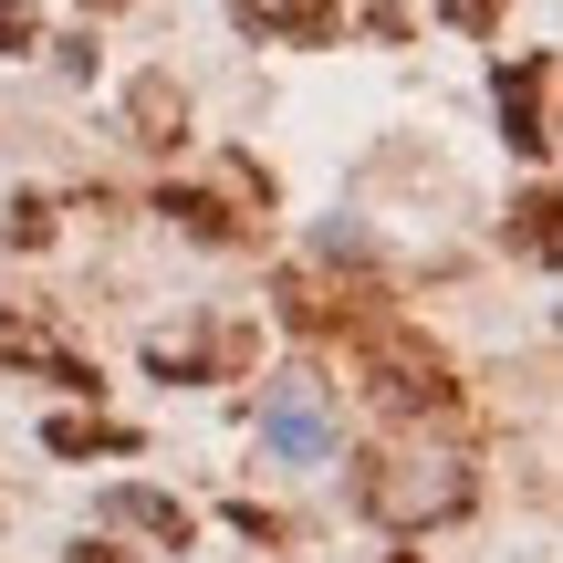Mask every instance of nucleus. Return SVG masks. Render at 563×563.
<instances>
[{
  "mask_svg": "<svg viewBox=\"0 0 563 563\" xmlns=\"http://www.w3.org/2000/svg\"><path fill=\"white\" fill-rule=\"evenodd\" d=\"M0 365H21V376H42V386H74V397H95V355H74V344L53 334V323H32V313H0Z\"/></svg>",
  "mask_w": 563,
  "mask_h": 563,
  "instance_id": "nucleus-4",
  "label": "nucleus"
},
{
  "mask_svg": "<svg viewBox=\"0 0 563 563\" xmlns=\"http://www.w3.org/2000/svg\"><path fill=\"white\" fill-rule=\"evenodd\" d=\"M272 302H282V323H292V334H365V323L386 313V292L365 272H282L272 282Z\"/></svg>",
  "mask_w": 563,
  "mask_h": 563,
  "instance_id": "nucleus-3",
  "label": "nucleus"
},
{
  "mask_svg": "<svg viewBox=\"0 0 563 563\" xmlns=\"http://www.w3.org/2000/svg\"><path fill=\"white\" fill-rule=\"evenodd\" d=\"M449 21H460V32H501V0H439Z\"/></svg>",
  "mask_w": 563,
  "mask_h": 563,
  "instance_id": "nucleus-14",
  "label": "nucleus"
},
{
  "mask_svg": "<svg viewBox=\"0 0 563 563\" xmlns=\"http://www.w3.org/2000/svg\"><path fill=\"white\" fill-rule=\"evenodd\" d=\"M42 42V21H32V0H0V53H32Z\"/></svg>",
  "mask_w": 563,
  "mask_h": 563,
  "instance_id": "nucleus-12",
  "label": "nucleus"
},
{
  "mask_svg": "<svg viewBox=\"0 0 563 563\" xmlns=\"http://www.w3.org/2000/svg\"><path fill=\"white\" fill-rule=\"evenodd\" d=\"M11 241H21V251L53 241V199H21V209H11Z\"/></svg>",
  "mask_w": 563,
  "mask_h": 563,
  "instance_id": "nucleus-13",
  "label": "nucleus"
},
{
  "mask_svg": "<svg viewBox=\"0 0 563 563\" xmlns=\"http://www.w3.org/2000/svg\"><path fill=\"white\" fill-rule=\"evenodd\" d=\"M511 241H522V262H553V199H543V188L511 209Z\"/></svg>",
  "mask_w": 563,
  "mask_h": 563,
  "instance_id": "nucleus-11",
  "label": "nucleus"
},
{
  "mask_svg": "<svg viewBox=\"0 0 563 563\" xmlns=\"http://www.w3.org/2000/svg\"><path fill=\"white\" fill-rule=\"evenodd\" d=\"M63 563H125V553H115V543H104V532H84V543H74V553H63Z\"/></svg>",
  "mask_w": 563,
  "mask_h": 563,
  "instance_id": "nucleus-15",
  "label": "nucleus"
},
{
  "mask_svg": "<svg viewBox=\"0 0 563 563\" xmlns=\"http://www.w3.org/2000/svg\"><path fill=\"white\" fill-rule=\"evenodd\" d=\"M355 376H365V397H376L386 418H460V376H449V355L428 334H407L397 313H376L355 334Z\"/></svg>",
  "mask_w": 563,
  "mask_h": 563,
  "instance_id": "nucleus-1",
  "label": "nucleus"
},
{
  "mask_svg": "<svg viewBox=\"0 0 563 563\" xmlns=\"http://www.w3.org/2000/svg\"><path fill=\"white\" fill-rule=\"evenodd\" d=\"M104 522H125V532H146V543H167V553H188V501H167V490H146V481H125V490H104Z\"/></svg>",
  "mask_w": 563,
  "mask_h": 563,
  "instance_id": "nucleus-7",
  "label": "nucleus"
},
{
  "mask_svg": "<svg viewBox=\"0 0 563 563\" xmlns=\"http://www.w3.org/2000/svg\"><path fill=\"white\" fill-rule=\"evenodd\" d=\"M95 11H115V0H95Z\"/></svg>",
  "mask_w": 563,
  "mask_h": 563,
  "instance_id": "nucleus-17",
  "label": "nucleus"
},
{
  "mask_svg": "<svg viewBox=\"0 0 563 563\" xmlns=\"http://www.w3.org/2000/svg\"><path fill=\"white\" fill-rule=\"evenodd\" d=\"M501 136L522 157H553V53H522L501 74Z\"/></svg>",
  "mask_w": 563,
  "mask_h": 563,
  "instance_id": "nucleus-5",
  "label": "nucleus"
},
{
  "mask_svg": "<svg viewBox=\"0 0 563 563\" xmlns=\"http://www.w3.org/2000/svg\"><path fill=\"white\" fill-rule=\"evenodd\" d=\"M42 449H53V460H125L136 428H115V418H53V428H42Z\"/></svg>",
  "mask_w": 563,
  "mask_h": 563,
  "instance_id": "nucleus-9",
  "label": "nucleus"
},
{
  "mask_svg": "<svg viewBox=\"0 0 563 563\" xmlns=\"http://www.w3.org/2000/svg\"><path fill=\"white\" fill-rule=\"evenodd\" d=\"M386 563H428V553H386Z\"/></svg>",
  "mask_w": 563,
  "mask_h": 563,
  "instance_id": "nucleus-16",
  "label": "nucleus"
},
{
  "mask_svg": "<svg viewBox=\"0 0 563 563\" xmlns=\"http://www.w3.org/2000/svg\"><path fill=\"white\" fill-rule=\"evenodd\" d=\"M136 136H146V146H178V136H188V104H178V84H167V74L136 84Z\"/></svg>",
  "mask_w": 563,
  "mask_h": 563,
  "instance_id": "nucleus-10",
  "label": "nucleus"
},
{
  "mask_svg": "<svg viewBox=\"0 0 563 563\" xmlns=\"http://www.w3.org/2000/svg\"><path fill=\"white\" fill-rule=\"evenodd\" d=\"M355 501L365 511H376V522L386 532H428V522H460V511H470V470L460 460H386V449H376V460H355Z\"/></svg>",
  "mask_w": 563,
  "mask_h": 563,
  "instance_id": "nucleus-2",
  "label": "nucleus"
},
{
  "mask_svg": "<svg viewBox=\"0 0 563 563\" xmlns=\"http://www.w3.org/2000/svg\"><path fill=\"white\" fill-rule=\"evenodd\" d=\"M167 220H188V241H209V251H241L251 241V220L230 199H209V188H167Z\"/></svg>",
  "mask_w": 563,
  "mask_h": 563,
  "instance_id": "nucleus-8",
  "label": "nucleus"
},
{
  "mask_svg": "<svg viewBox=\"0 0 563 563\" xmlns=\"http://www.w3.org/2000/svg\"><path fill=\"white\" fill-rule=\"evenodd\" d=\"M230 21L262 42H334L344 32V0H230Z\"/></svg>",
  "mask_w": 563,
  "mask_h": 563,
  "instance_id": "nucleus-6",
  "label": "nucleus"
}]
</instances>
